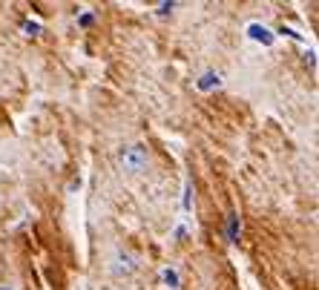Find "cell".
Here are the masks:
<instances>
[{
  "label": "cell",
  "instance_id": "cell-5",
  "mask_svg": "<svg viewBox=\"0 0 319 290\" xmlns=\"http://www.w3.org/2000/svg\"><path fill=\"white\" fill-rule=\"evenodd\" d=\"M239 233H242L239 213H230V216H228V224H224V236H228V242L236 244V242H239Z\"/></svg>",
  "mask_w": 319,
  "mask_h": 290
},
{
  "label": "cell",
  "instance_id": "cell-8",
  "mask_svg": "<svg viewBox=\"0 0 319 290\" xmlns=\"http://www.w3.org/2000/svg\"><path fill=\"white\" fill-rule=\"evenodd\" d=\"M92 23H95V14H92V12L78 14V26H92Z\"/></svg>",
  "mask_w": 319,
  "mask_h": 290
},
{
  "label": "cell",
  "instance_id": "cell-4",
  "mask_svg": "<svg viewBox=\"0 0 319 290\" xmlns=\"http://www.w3.org/2000/svg\"><path fill=\"white\" fill-rule=\"evenodd\" d=\"M136 267H138V262L132 253H118L115 256V265H112V273L115 276H130Z\"/></svg>",
  "mask_w": 319,
  "mask_h": 290
},
{
  "label": "cell",
  "instance_id": "cell-11",
  "mask_svg": "<svg viewBox=\"0 0 319 290\" xmlns=\"http://www.w3.org/2000/svg\"><path fill=\"white\" fill-rule=\"evenodd\" d=\"M170 9H176V3H161V6H158V14H167Z\"/></svg>",
  "mask_w": 319,
  "mask_h": 290
},
{
  "label": "cell",
  "instance_id": "cell-12",
  "mask_svg": "<svg viewBox=\"0 0 319 290\" xmlns=\"http://www.w3.org/2000/svg\"><path fill=\"white\" fill-rule=\"evenodd\" d=\"M0 290H14V288H12V285H0Z\"/></svg>",
  "mask_w": 319,
  "mask_h": 290
},
{
  "label": "cell",
  "instance_id": "cell-7",
  "mask_svg": "<svg viewBox=\"0 0 319 290\" xmlns=\"http://www.w3.org/2000/svg\"><path fill=\"white\" fill-rule=\"evenodd\" d=\"M23 32H26V35H40V23H34V20H26V23H23Z\"/></svg>",
  "mask_w": 319,
  "mask_h": 290
},
{
  "label": "cell",
  "instance_id": "cell-1",
  "mask_svg": "<svg viewBox=\"0 0 319 290\" xmlns=\"http://www.w3.org/2000/svg\"><path fill=\"white\" fill-rule=\"evenodd\" d=\"M118 164H121V170L130 175L141 173L144 167H147V150L141 147V144H130L124 150L118 152Z\"/></svg>",
  "mask_w": 319,
  "mask_h": 290
},
{
  "label": "cell",
  "instance_id": "cell-3",
  "mask_svg": "<svg viewBox=\"0 0 319 290\" xmlns=\"http://www.w3.org/2000/svg\"><path fill=\"white\" fill-rule=\"evenodd\" d=\"M218 86H222V75H218L216 69L202 72V78L196 81V89H198V92H216Z\"/></svg>",
  "mask_w": 319,
  "mask_h": 290
},
{
  "label": "cell",
  "instance_id": "cell-6",
  "mask_svg": "<svg viewBox=\"0 0 319 290\" xmlns=\"http://www.w3.org/2000/svg\"><path fill=\"white\" fill-rule=\"evenodd\" d=\"M161 285L167 290H178V270L176 267H164L161 270Z\"/></svg>",
  "mask_w": 319,
  "mask_h": 290
},
{
  "label": "cell",
  "instance_id": "cell-9",
  "mask_svg": "<svg viewBox=\"0 0 319 290\" xmlns=\"http://www.w3.org/2000/svg\"><path fill=\"white\" fill-rule=\"evenodd\" d=\"M190 193H193V190H190V184H184V198H182V207L184 210H190Z\"/></svg>",
  "mask_w": 319,
  "mask_h": 290
},
{
  "label": "cell",
  "instance_id": "cell-2",
  "mask_svg": "<svg viewBox=\"0 0 319 290\" xmlns=\"http://www.w3.org/2000/svg\"><path fill=\"white\" fill-rule=\"evenodd\" d=\"M248 37L250 40H256V43H262V46H270L274 43V32L268 29L264 23H259V20H253V23H248Z\"/></svg>",
  "mask_w": 319,
  "mask_h": 290
},
{
  "label": "cell",
  "instance_id": "cell-10",
  "mask_svg": "<svg viewBox=\"0 0 319 290\" xmlns=\"http://www.w3.org/2000/svg\"><path fill=\"white\" fill-rule=\"evenodd\" d=\"M305 63H308V66H314V63H316V58H314V49H308V52H305Z\"/></svg>",
  "mask_w": 319,
  "mask_h": 290
}]
</instances>
